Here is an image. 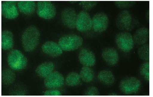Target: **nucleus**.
Wrapping results in <instances>:
<instances>
[{"instance_id":"3","label":"nucleus","mask_w":153,"mask_h":97,"mask_svg":"<svg viewBox=\"0 0 153 97\" xmlns=\"http://www.w3.org/2000/svg\"><path fill=\"white\" fill-rule=\"evenodd\" d=\"M7 63L9 67L14 70L24 69L27 65V58L20 51L13 50L7 56Z\"/></svg>"},{"instance_id":"19","label":"nucleus","mask_w":153,"mask_h":97,"mask_svg":"<svg viewBox=\"0 0 153 97\" xmlns=\"http://www.w3.org/2000/svg\"><path fill=\"white\" fill-rule=\"evenodd\" d=\"M18 7L21 13L25 14H30L35 11L36 4L35 1H19Z\"/></svg>"},{"instance_id":"23","label":"nucleus","mask_w":153,"mask_h":97,"mask_svg":"<svg viewBox=\"0 0 153 97\" xmlns=\"http://www.w3.org/2000/svg\"><path fill=\"white\" fill-rule=\"evenodd\" d=\"M80 75L76 72H71L65 79V83L68 86L74 87L79 85L81 82Z\"/></svg>"},{"instance_id":"13","label":"nucleus","mask_w":153,"mask_h":97,"mask_svg":"<svg viewBox=\"0 0 153 97\" xmlns=\"http://www.w3.org/2000/svg\"><path fill=\"white\" fill-rule=\"evenodd\" d=\"M79 58L80 63L84 66L92 67L96 63V57L94 53L86 48L81 50Z\"/></svg>"},{"instance_id":"5","label":"nucleus","mask_w":153,"mask_h":97,"mask_svg":"<svg viewBox=\"0 0 153 97\" xmlns=\"http://www.w3.org/2000/svg\"><path fill=\"white\" fill-rule=\"evenodd\" d=\"M36 13L38 16L45 19H50L56 16V10L54 5L50 1H38Z\"/></svg>"},{"instance_id":"12","label":"nucleus","mask_w":153,"mask_h":97,"mask_svg":"<svg viewBox=\"0 0 153 97\" xmlns=\"http://www.w3.org/2000/svg\"><path fill=\"white\" fill-rule=\"evenodd\" d=\"M17 1H5L1 3V14L8 19H14L19 16L18 11L16 6Z\"/></svg>"},{"instance_id":"15","label":"nucleus","mask_w":153,"mask_h":97,"mask_svg":"<svg viewBox=\"0 0 153 97\" xmlns=\"http://www.w3.org/2000/svg\"><path fill=\"white\" fill-rule=\"evenodd\" d=\"M102 57L108 64L114 66L118 63L119 56L118 52L113 48H106L102 52Z\"/></svg>"},{"instance_id":"26","label":"nucleus","mask_w":153,"mask_h":97,"mask_svg":"<svg viewBox=\"0 0 153 97\" xmlns=\"http://www.w3.org/2000/svg\"><path fill=\"white\" fill-rule=\"evenodd\" d=\"M97 3V1H81L79 5L85 10H89L95 7Z\"/></svg>"},{"instance_id":"28","label":"nucleus","mask_w":153,"mask_h":97,"mask_svg":"<svg viewBox=\"0 0 153 97\" xmlns=\"http://www.w3.org/2000/svg\"><path fill=\"white\" fill-rule=\"evenodd\" d=\"M84 95L86 96H99L100 93L97 87H91L87 89Z\"/></svg>"},{"instance_id":"16","label":"nucleus","mask_w":153,"mask_h":97,"mask_svg":"<svg viewBox=\"0 0 153 97\" xmlns=\"http://www.w3.org/2000/svg\"><path fill=\"white\" fill-rule=\"evenodd\" d=\"M132 37L135 44L139 46L144 45L149 37V30L145 28H139L136 31Z\"/></svg>"},{"instance_id":"11","label":"nucleus","mask_w":153,"mask_h":97,"mask_svg":"<svg viewBox=\"0 0 153 97\" xmlns=\"http://www.w3.org/2000/svg\"><path fill=\"white\" fill-rule=\"evenodd\" d=\"M116 25L120 30H128L132 23V16L128 10H123L116 16Z\"/></svg>"},{"instance_id":"10","label":"nucleus","mask_w":153,"mask_h":97,"mask_svg":"<svg viewBox=\"0 0 153 97\" xmlns=\"http://www.w3.org/2000/svg\"><path fill=\"white\" fill-rule=\"evenodd\" d=\"M63 24L67 28L71 29L76 28L77 14L74 8L67 7L63 9L61 15Z\"/></svg>"},{"instance_id":"30","label":"nucleus","mask_w":153,"mask_h":97,"mask_svg":"<svg viewBox=\"0 0 153 97\" xmlns=\"http://www.w3.org/2000/svg\"><path fill=\"white\" fill-rule=\"evenodd\" d=\"M109 95H110V96H117V95H118V94H109Z\"/></svg>"},{"instance_id":"22","label":"nucleus","mask_w":153,"mask_h":97,"mask_svg":"<svg viewBox=\"0 0 153 97\" xmlns=\"http://www.w3.org/2000/svg\"><path fill=\"white\" fill-rule=\"evenodd\" d=\"M94 71L88 66H83L80 72L81 78L85 82H91L94 79Z\"/></svg>"},{"instance_id":"4","label":"nucleus","mask_w":153,"mask_h":97,"mask_svg":"<svg viewBox=\"0 0 153 97\" xmlns=\"http://www.w3.org/2000/svg\"><path fill=\"white\" fill-rule=\"evenodd\" d=\"M115 41L118 47L125 52H128L134 46L133 37L128 32H121L117 34Z\"/></svg>"},{"instance_id":"17","label":"nucleus","mask_w":153,"mask_h":97,"mask_svg":"<svg viewBox=\"0 0 153 97\" xmlns=\"http://www.w3.org/2000/svg\"><path fill=\"white\" fill-rule=\"evenodd\" d=\"M13 34L9 30L1 31V46L3 50H9L13 48L14 46Z\"/></svg>"},{"instance_id":"8","label":"nucleus","mask_w":153,"mask_h":97,"mask_svg":"<svg viewBox=\"0 0 153 97\" xmlns=\"http://www.w3.org/2000/svg\"><path fill=\"white\" fill-rule=\"evenodd\" d=\"M92 20V28L94 31L101 32L107 30L108 25L109 19L106 13H97L93 16Z\"/></svg>"},{"instance_id":"18","label":"nucleus","mask_w":153,"mask_h":97,"mask_svg":"<svg viewBox=\"0 0 153 97\" xmlns=\"http://www.w3.org/2000/svg\"><path fill=\"white\" fill-rule=\"evenodd\" d=\"M54 69V65L52 62H45L41 64L36 69V72L39 77L46 78L52 72Z\"/></svg>"},{"instance_id":"24","label":"nucleus","mask_w":153,"mask_h":97,"mask_svg":"<svg viewBox=\"0 0 153 97\" xmlns=\"http://www.w3.org/2000/svg\"><path fill=\"white\" fill-rule=\"evenodd\" d=\"M139 57L145 61L149 60V44H145L141 46L137 51Z\"/></svg>"},{"instance_id":"6","label":"nucleus","mask_w":153,"mask_h":97,"mask_svg":"<svg viewBox=\"0 0 153 97\" xmlns=\"http://www.w3.org/2000/svg\"><path fill=\"white\" fill-rule=\"evenodd\" d=\"M141 86V82L134 77H129L123 79L120 81L119 87L122 92L127 95L137 92Z\"/></svg>"},{"instance_id":"21","label":"nucleus","mask_w":153,"mask_h":97,"mask_svg":"<svg viewBox=\"0 0 153 97\" xmlns=\"http://www.w3.org/2000/svg\"><path fill=\"white\" fill-rule=\"evenodd\" d=\"M15 78V74L10 69H5L1 72V83L3 85L7 86L12 84Z\"/></svg>"},{"instance_id":"20","label":"nucleus","mask_w":153,"mask_h":97,"mask_svg":"<svg viewBox=\"0 0 153 97\" xmlns=\"http://www.w3.org/2000/svg\"><path fill=\"white\" fill-rule=\"evenodd\" d=\"M98 79L101 82L107 85H111L114 82V76L110 70H103L98 75Z\"/></svg>"},{"instance_id":"14","label":"nucleus","mask_w":153,"mask_h":97,"mask_svg":"<svg viewBox=\"0 0 153 97\" xmlns=\"http://www.w3.org/2000/svg\"><path fill=\"white\" fill-rule=\"evenodd\" d=\"M42 51L47 55L56 57L62 54V50L56 43L53 41H47L42 46Z\"/></svg>"},{"instance_id":"9","label":"nucleus","mask_w":153,"mask_h":97,"mask_svg":"<svg viewBox=\"0 0 153 97\" xmlns=\"http://www.w3.org/2000/svg\"><path fill=\"white\" fill-rule=\"evenodd\" d=\"M64 83V78L62 74L58 71L52 72L45 78L44 84L46 87L50 89L62 87Z\"/></svg>"},{"instance_id":"27","label":"nucleus","mask_w":153,"mask_h":97,"mask_svg":"<svg viewBox=\"0 0 153 97\" xmlns=\"http://www.w3.org/2000/svg\"><path fill=\"white\" fill-rule=\"evenodd\" d=\"M115 4L120 8H127L131 7L136 3L135 1H115Z\"/></svg>"},{"instance_id":"31","label":"nucleus","mask_w":153,"mask_h":97,"mask_svg":"<svg viewBox=\"0 0 153 97\" xmlns=\"http://www.w3.org/2000/svg\"><path fill=\"white\" fill-rule=\"evenodd\" d=\"M69 2H70V3H76V2H77V1H69Z\"/></svg>"},{"instance_id":"7","label":"nucleus","mask_w":153,"mask_h":97,"mask_svg":"<svg viewBox=\"0 0 153 97\" xmlns=\"http://www.w3.org/2000/svg\"><path fill=\"white\" fill-rule=\"evenodd\" d=\"M92 28V20L90 14L85 10H82L77 15L76 29L84 32L91 30Z\"/></svg>"},{"instance_id":"29","label":"nucleus","mask_w":153,"mask_h":97,"mask_svg":"<svg viewBox=\"0 0 153 97\" xmlns=\"http://www.w3.org/2000/svg\"><path fill=\"white\" fill-rule=\"evenodd\" d=\"M44 96H58L62 95L61 93L58 90H47L43 94Z\"/></svg>"},{"instance_id":"2","label":"nucleus","mask_w":153,"mask_h":97,"mask_svg":"<svg viewBox=\"0 0 153 97\" xmlns=\"http://www.w3.org/2000/svg\"><path fill=\"white\" fill-rule=\"evenodd\" d=\"M83 43V39L79 36L68 34L61 37L58 45L63 51H73L79 48Z\"/></svg>"},{"instance_id":"1","label":"nucleus","mask_w":153,"mask_h":97,"mask_svg":"<svg viewBox=\"0 0 153 97\" xmlns=\"http://www.w3.org/2000/svg\"><path fill=\"white\" fill-rule=\"evenodd\" d=\"M40 36L39 31L34 25H30L24 31L22 35V43L25 51L31 52L36 48Z\"/></svg>"},{"instance_id":"25","label":"nucleus","mask_w":153,"mask_h":97,"mask_svg":"<svg viewBox=\"0 0 153 97\" xmlns=\"http://www.w3.org/2000/svg\"><path fill=\"white\" fill-rule=\"evenodd\" d=\"M139 72L141 75L144 77V79L149 81V62L146 61L142 63L139 68Z\"/></svg>"}]
</instances>
